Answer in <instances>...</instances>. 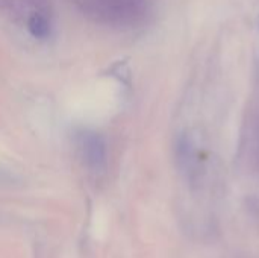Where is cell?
I'll use <instances>...</instances> for the list:
<instances>
[{"label":"cell","mask_w":259,"mask_h":258,"mask_svg":"<svg viewBox=\"0 0 259 258\" xmlns=\"http://www.w3.org/2000/svg\"><path fill=\"white\" fill-rule=\"evenodd\" d=\"M176 158H178V166L181 172L187 176V179H190L191 182L197 179L199 167H200L199 151L190 134H182L179 137L176 144Z\"/></svg>","instance_id":"7a4b0ae2"},{"label":"cell","mask_w":259,"mask_h":258,"mask_svg":"<svg viewBox=\"0 0 259 258\" xmlns=\"http://www.w3.org/2000/svg\"><path fill=\"white\" fill-rule=\"evenodd\" d=\"M79 149L85 166L96 175L106 170V146L100 135L94 132H83L79 137Z\"/></svg>","instance_id":"6da1fadb"},{"label":"cell","mask_w":259,"mask_h":258,"mask_svg":"<svg viewBox=\"0 0 259 258\" xmlns=\"http://www.w3.org/2000/svg\"><path fill=\"white\" fill-rule=\"evenodd\" d=\"M27 27H29L30 33H32L35 38H39V40L47 38L49 33H50L49 20H47L42 14H39V12H35V14L29 18Z\"/></svg>","instance_id":"3957f363"}]
</instances>
